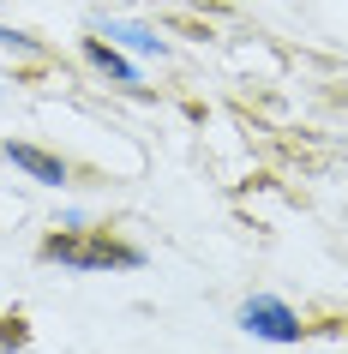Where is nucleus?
Returning <instances> with one entry per match:
<instances>
[{
    "label": "nucleus",
    "instance_id": "f257e3e1",
    "mask_svg": "<svg viewBox=\"0 0 348 354\" xmlns=\"http://www.w3.org/2000/svg\"><path fill=\"white\" fill-rule=\"evenodd\" d=\"M42 259L55 264H78V270H138L145 264V252L138 246H114V241H73V234H55V241L42 246Z\"/></svg>",
    "mask_w": 348,
    "mask_h": 354
},
{
    "label": "nucleus",
    "instance_id": "f03ea898",
    "mask_svg": "<svg viewBox=\"0 0 348 354\" xmlns=\"http://www.w3.org/2000/svg\"><path fill=\"white\" fill-rule=\"evenodd\" d=\"M240 330H246V336H264V342H300V318L289 313V300L253 295L246 306H240Z\"/></svg>",
    "mask_w": 348,
    "mask_h": 354
},
{
    "label": "nucleus",
    "instance_id": "7ed1b4c3",
    "mask_svg": "<svg viewBox=\"0 0 348 354\" xmlns=\"http://www.w3.org/2000/svg\"><path fill=\"white\" fill-rule=\"evenodd\" d=\"M6 162L24 168V174H30V180H42V187H60V180H66V162H60V156H48V150H37V145H6Z\"/></svg>",
    "mask_w": 348,
    "mask_h": 354
},
{
    "label": "nucleus",
    "instance_id": "20e7f679",
    "mask_svg": "<svg viewBox=\"0 0 348 354\" xmlns=\"http://www.w3.org/2000/svg\"><path fill=\"white\" fill-rule=\"evenodd\" d=\"M102 37H109V42H127V48H138V55H163V37H156V30H145V24L102 19Z\"/></svg>",
    "mask_w": 348,
    "mask_h": 354
},
{
    "label": "nucleus",
    "instance_id": "39448f33",
    "mask_svg": "<svg viewBox=\"0 0 348 354\" xmlns=\"http://www.w3.org/2000/svg\"><path fill=\"white\" fill-rule=\"evenodd\" d=\"M84 55H91V60H96V66H102L109 78H120V84H138V66L114 55V42H102V37H84Z\"/></svg>",
    "mask_w": 348,
    "mask_h": 354
},
{
    "label": "nucleus",
    "instance_id": "423d86ee",
    "mask_svg": "<svg viewBox=\"0 0 348 354\" xmlns=\"http://www.w3.org/2000/svg\"><path fill=\"white\" fill-rule=\"evenodd\" d=\"M0 48H24V55H30L37 42H30V37H19V30H6V24H0Z\"/></svg>",
    "mask_w": 348,
    "mask_h": 354
}]
</instances>
